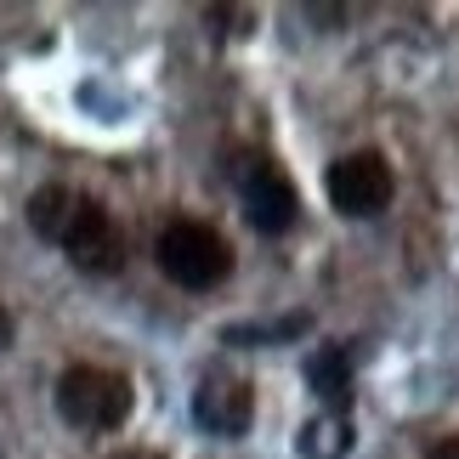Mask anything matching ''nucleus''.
<instances>
[{"instance_id":"f257e3e1","label":"nucleus","mask_w":459,"mask_h":459,"mask_svg":"<svg viewBox=\"0 0 459 459\" xmlns=\"http://www.w3.org/2000/svg\"><path fill=\"white\" fill-rule=\"evenodd\" d=\"M153 261L170 284L182 290H216L233 273V244H227L210 221H170L153 244Z\"/></svg>"},{"instance_id":"f03ea898","label":"nucleus","mask_w":459,"mask_h":459,"mask_svg":"<svg viewBox=\"0 0 459 459\" xmlns=\"http://www.w3.org/2000/svg\"><path fill=\"white\" fill-rule=\"evenodd\" d=\"M57 414L80 431H114L131 414V380L97 363H74L57 380Z\"/></svg>"},{"instance_id":"7ed1b4c3","label":"nucleus","mask_w":459,"mask_h":459,"mask_svg":"<svg viewBox=\"0 0 459 459\" xmlns=\"http://www.w3.org/2000/svg\"><path fill=\"white\" fill-rule=\"evenodd\" d=\"M227 176L238 182V193H244V221H250L255 233L278 238V233H290V227H295V216H301L295 182L273 165L267 153H233Z\"/></svg>"},{"instance_id":"20e7f679","label":"nucleus","mask_w":459,"mask_h":459,"mask_svg":"<svg viewBox=\"0 0 459 459\" xmlns=\"http://www.w3.org/2000/svg\"><path fill=\"white\" fill-rule=\"evenodd\" d=\"M57 244H63V255L74 261L80 273H91V278H114L119 267H126V233H119V221L97 199L74 204V216H68Z\"/></svg>"},{"instance_id":"39448f33","label":"nucleus","mask_w":459,"mask_h":459,"mask_svg":"<svg viewBox=\"0 0 459 459\" xmlns=\"http://www.w3.org/2000/svg\"><path fill=\"white\" fill-rule=\"evenodd\" d=\"M324 193L341 216L363 221V216H380L392 204V165L380 153H346L324 170Z\"/></svg>"},{"instance_id":"423d86ee","label":"nucleus","mask_w":459,"mask_h":459,"mask_svg":"<svg viewBox=\"0 0 459 459\" xmlns=\"http://www.w3.org/2000/svg\"><path fill=\"white\" fill-rule=\"evenodd\" d=\"M193 420H199L204 431H216V437H244V431H250V420H255L250 380H238V375H204L199 392H193Z\"/></svg>"},{"instance_id":"0eeeda50","label":"nucleus","mask_w":459,"mask_h":459,"mask_svg":"<svg viewBox=\"0 0 459 459\" xmlns=\"http://www.w3.org/2000/svg\"><path fill=\"white\" fill-rule=\"evenodd\" d=\"M307 380H312V392L329 403V409H351V363H346V351L341 346H317L312 358H307Z\"/></svg>"},{"instance_id":"6e6552de","label":"nucleus","mask_w":459,"mask_h":459,"mask_svg":"<svg viewBox=\"0 0 459 459\" xmlns=\"http://www.w3.org/2000/svg\"><path fill=\"white\" fill-rule=\"evenodd\" d=\"M74 204H80V193H68V187L51 182V187H40V193L29 199V227H34L40 238L57 244V238H63V227H68V216H74Z\"/></svg>"},{"instance_id":"1a4fd4ad","label":"nucleus","mask_w":459,"mask_h":459,"mask_svg":"<svg viewBox=\"0 0 459 459\" xmlns=\"http://www.w3.org/2000/svg\"><path fill=\"white\" fill-rule=\"evenodd\" d=\"M301 448H307L312 459H334V454H346V448H351L346 420H312V426L301 431Z\"/></svg>"},{"instance_id":"9d476101","label":"nucleus","mask_w":459,"mask_h":459,"mask_svg":"<svg viewBox=\"0 0 459 459\" xmlns=\"http://www.w3.org/2000/svg\"><path fill=\"white\" fill-rule=\"evenodd\" d=\"M426 459H459V437H443V443H437Z\"/></svg>"},{"instance_id":"9b49d317","label":"nucleus","mask_w":459,"mask_h":459,"mask_svg":"<svg viewBox=\"0 0 459 459\" xmlns=\"http://www.w3.org/2000/svg\"><path fill=\"white\" fill-rule=\"evenodd\" d=\"M6 346H12V312L0 307V351H6Z\"/></svg>"},{"instance_id":"f8f14e48","label":"nucleus","mask_w":459,"mask_h":459,"mask_svg":"<svg viewBox=\"0 0 459 459\" xmlns=\"http://www.w3.org/2000/svg\"><path fill=\"white\" fill-rule=\"evenodd\" d=\"M119 459H165V454H153V448H126Z\"/></svg>"}]
</instances>
